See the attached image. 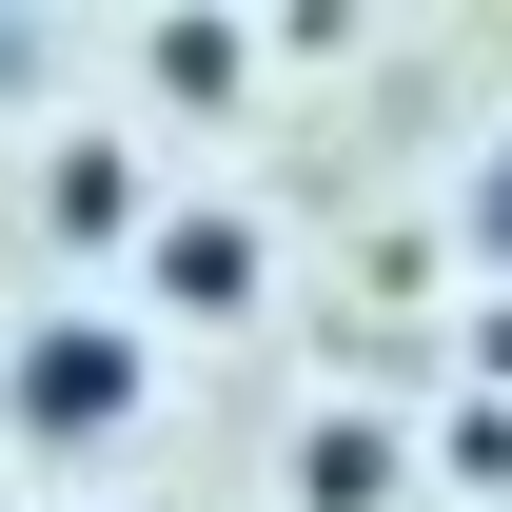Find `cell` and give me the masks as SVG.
Segmentation results:
<instances>
[{"mask_svg":"<svg viewBox=\"0 0 512 512\" xmlns=\"http://www.w3.org/2000/svg\"><path fill=\"white\" fill-rule=\"evenodd\" d=\"M0 394H20V434H119V414H138V335L119 316H40Z\"/></svg>","mask_w":512,"mask_h":512,"instance_id":"obj_1","label":"cell"},{"mask_svg":"<svg viewBox=\"0 0 512 512\" xmlns=\"http://www.w3.org/2000/svg\"><path fill=\"white\" fill-rule=\"evenodd\" d=\"M473 237H493V296H512V138H493V178H473Z\"/></svg>","mask_w":512,"mask_h":512,"instance_id":"obj_6","label":"cell"},{"mask_svg":"<svg viewBox=\"0 0 512 512\" xmlns=\"http://www.w3.org/2000/svg\"><path fill=\"white\" fill-rule=\"evenodd\" d=\"M394 473H414L394 414H316V434H296V512H394Z\"/></svg>","mask_w":512,"mask_h":512,"instance_id":"obj_2","label":"cell"},{"mask_svg":"<svg viewBox=\"0 0 512 512\" xmlns=\"http://www.w3.org/2000/svg\"><path fill=\"white\" fill-rule=\"evenodd\" d=\"M453 473H473V493H512V394H473V414H453Z\"/></svg>","mask_w":512,"mask_h":512,"instance_id":"obj_5","label":"cell"},{"mask_svg":"<svg viewBox=\"0 0 512 512\" xmlns=\"http://www.w3.org/2000/svg\"><path fill=\"white\" fill-rule=\"evenodd\" d=\"M158 296H178V316H237V296H256V237H237V217H158Z\"/></svg>","mask_w":512,"mask_h":512,"instance_id":"obj_3","label":"cell"},{"mask_svg":"<svg viewBox=\"0 0 512 512\" xmlns=\"http://www.w3.org/2000/svg\"><path fill=\"white\" fill-rule=\"evenodd\" d=\"M473 375H493V394H512V296H493V316H473Z\"/></svg>","mask_w":512,"mask_h":512,"instance_id":"obj_7","label":"cell"},{"mask_svg":"<svg viewBox=\"0 0 512 512\" xmlns=\"http://www.w3.org/2000/svg\"><path fill=\"white\" fill-rule=\"evenodd\" d=\"M40 217H60V237H138V217H158V178H138L119 138H79L60 178H40Z\"/></svg>","mask_w":512,"mask_h":512,"instance_id":"obj_4","label":"cell"}]
</instances>
